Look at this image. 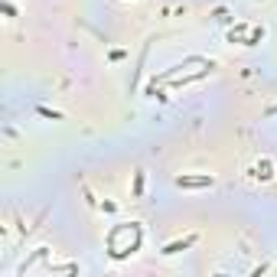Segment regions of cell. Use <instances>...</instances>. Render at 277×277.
<instances>
[{"label": "cell", "instance_id": "1", "mask_svg": "<svg viewBox=\"0 0 277 277\" xmlns=\"http://www.w3.org/2000/svg\"><path fill=\"white\" fill-rule=\"evenodd\" d=\"M108 245H111V258H127L137 251V245H140V228L134 225H118L111 231V238H108Z\"/></svg>", "mask_w": 277, "mask_h": 277}, {"label": "cell", "instance_id": "4", "mask_svg": "<svg viewBox=\"0 0 277 277\" xmlns=\"http://www.w3.org/2000/svg\"><path fill=\"white\" fill-rule=\"evenodd\" d=\"M254 169H258L254 176H261V180H271V176H274V173H271V160H264V163H258Z\"/></svg>", "mask_w": 277, "mask_h": 277}, {"label": "cell", "instance_id": "5", "mask_svg": "<svg viewBox=\"0 0 277 277\" xmlns=\"http://www.w3.org/2000/svg\"><path fill=\"white\" fill-rule=\"evenodd\" d=\"M140 189H144V173H137V180H134V193L140 196Z\"/></svg>", "mask_w": 277, "mask_h": 277}, {"label": "cell", "instance_id": "2", "mask_svg": "<svg viewBox=\"0 0 277 277\" xmlns=\"http://www.w3.org/2000/svg\"><path fill=\"white\" fill-rule=\"evenodd\" d=\"M216 180H212L209 173L205 176H176V186H183V189H202V186H212Z\"/></svg>", "mask_w": 277, "mask_h": 277}, {"label": "cell", "instance_id": "3", "mask_svg": "<svg viewBox=\"0 0 277 277\" xmlns=\"http://www.w3.org/2000/svg\"><path fill=\"white\" fill-rule=\"evenodd\" d=\"M193 241H196L193 235H189V238H183V241H173V245H166V248H163V254H176V251H186V248H189Z\"/></svg>", "mask_w": 277, "mask_h": 277}]
</instances>
